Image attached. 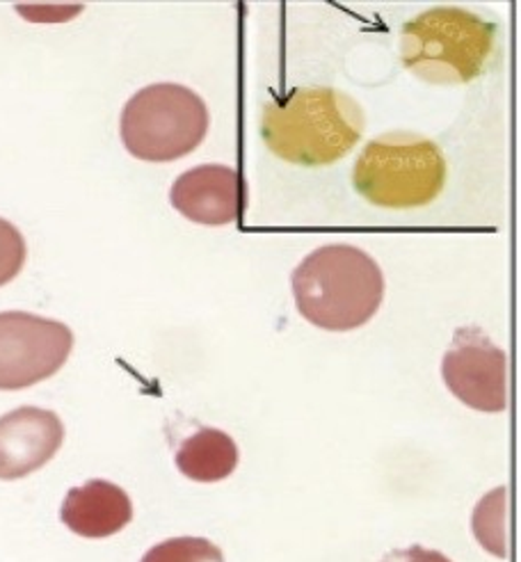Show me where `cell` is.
<instances>
[{
    "label": "cell",
    "mask_w": 521,
    "mask_h": 562,
    "mask_svg": "<svg viewBox=\"0 0 521 562\" xmlns=\"http://www.w3.org/2000/svg\"><path fill=\"white\" fill-rule=\"evenodd\" d=\"M366 128L362 105L332 88H297L265 105V147L286 162L325 167L341 160Z\"/></svg>",
    "instance_id": "6da1fadb"
},
{
    "label": "cell",
    "mask_w": 521,
    "mask_h": 562,
    "mask_svg": "<svg viewBox=\"0 0 521 562\" xmlns=\"http://www.w3.org/2000/svg\"><path fill=\"white\" fill-rule=\"evenodd\" d=\"M302 318L327 331L366 325L384 300V274L369 251L332 243L302 261L291 277Z\"/></svg>",
    "instance_id": "7a4b0ae2"
},
{
    "label": "cell",
    "mask_w": 521,
    "mask_h": 562,
    "mask_svg": "<svg viewBox=\"0 0 521 562\" xmlns=\"http://www.w3.org/2000/svg\"><path fill=\"white\" fill-rule=\"evenodd\" d=\"M497 25L462 8H432L403 25L400 60L430 86H466L489 65Z\"/></svg>",
    "instance_id": "3957f363"
},
{
    "label": "cell",
    "mask_w": 521,
    "mask_h": 562,
    "mask_svg": "<svg viewBox=\"0 0 521 562\" xmlns=\"http://www.w3.org/2000/svg\"><path fill=\"white\" fill-rule=\"evenodd\" d=\"M446 160L432 139L417 133L380 135L362 149L352 170L360 196L380 209H421L442 194Z\"/></svg>",
    "instance_id": "277c9868"
},
{
    "label": "cell",
    "mask_w": 521,
    "mask_h": 562,
    "mask_svg": "<svg viewBox=\"0 0 521 562\" xmlns=\"http://www.w3.org/2000/svg\"><path fill=\"white\" fill-rule=\"evenodd\" d=\"M208 124V108L200 94L177 82H156L128 99L120 131L137 160L172 162L204 143Z\"/></svg>",
    "instance_id": "5b68a950"
},
{
    "label": "cell",
    "mask_w": 521,
    "mask_h": 562,
    "mask_svg": "<svg viewBox=\"0 0 521 562\" xmlns=\"http://www.w3.org/2000/svg\"><path fill=\"white\" fill-rule=\"evenodd\" d=\"M73 348L65 323L27 312L0 314V391H19L58 373Z\"/></svg>",
    "instance_id": "8992f818"
},
{
    "label": "cell",
    "mask_w": 521,
    "mask_h": 562,
    "mask_svg": "<svg viewBox=\"0 0 521 562\" xmlns=\"http://www.w3.org/2000/svg\"><path fill=\"white\" fill-rule=\"evenodd\" d=\"M442 375L466 407L497 414L508 407V357L480 327H462L444 355Z\"/></svg>",
    "instance_id": "52a82bcc"
},
{
    "label": "cell",
    "mask_w": 521,
    "mask_h": 562,
    "mask_svg": "<svg viewBox=\"0 0 521 562\" xmlns=\"http://www.w3.org/2000/svg\"><path fill=\"white\" fill-rule=\"evenodd\" d=\"M63 441L65 426L50 409L19 407L0 416V481H19L39 471Z\"/></svg>",
    "instance_id": "ba28073f"
},
{
    "label": "cell",
    "mask_w": 521,
    "mask_h": 562,
    "mask_svg": "<svg viewBox=\"0 0 521 562\" xmlns=\"http://www.w3.org/2000/svg\"><path fill=\"white\" fill-rule=\"evenodd\" d=\"M247 186L227 165H202L181 175L170 192L172 206L190 222L225 227L240 217Z\"/></svg>",
    "instance_id": "9c48e42d"
},
{
    "label": "cell",
    "mask_w": 521,
    "mask_h": 562,
    "mask_svg": "<svg viewBox=\"0 0 521 562\" xmlns=\"http://www.w3.org/2000/svg\"><path fill=\"white\" fill-rule=\"evenodd\" d=\"M60 519L76 536L101 540L131 524L133 503L122 487L107 481H90L67 494Z\"/></svg>",
    "instance_id": "30bf717a"
},
{
    "label": "cell",
    "mask_w": 521,
    "mask_h": 562,
    "mask_svg": "<svg viewBox=\"0 0 521 562\" xmlns=\"http://www.w3.org/2000/svg\"><path fill=\"white\" fill-rule=\"evenodd\" d=\"M177 467L190 481H225L238 467V446L223 430L202 428L181 443L177 451Z\"/></svg>",
    "instance_id": "8fae6325"
},
{
    "label": "cell",
    "mask_w": 521,
    "mask_h": 562,
    "mask_svg": "<svg viewBox=\"0 0 521 562\" xmlns=\"http://www.w3.org/2000/svg\"><path fill=\"white\" fill-rule=\"evenodd\" d=\"M143 562H225V555L211 540L172 538L149 549Z\"/></svg>",
    "instance_id": "7c38bea8"
},
{
    "label": "cell",
    "mask_w": 521,
    "mask_h": 562,
    "mask_svg": "<svg viewBox=\"0 0 521 562\" xmlns=\"http://www.w3.org/2000/svg\"><path fill=\"white\" fill-rule=\"evenodd\" d=\"M25 257L27 249L21 232L12 222L0 217V286L10 284V281L21 272Z\"/></svg>",
    "instance_id": "4fadbf2b"
},
{
    "label": "cell",
    "mask_w": 521,
    "mask_h": 562,
    "mask_svg": "<svg viewBox=\"0 0 521 562\" xmlns=\"http://www.w3.org/2000/svg\"><path fill=\"white\" fill-rule=\"evenodd\" d=\"M382 562H451L444 553L423 549V547H409V549H396L382 558Z\"/></svg>",
    "instance_id": "5bb4252c"
}]
</instances>
